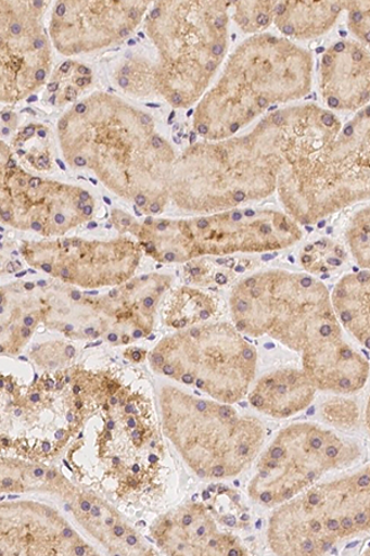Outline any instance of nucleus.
<instances>
[{
	"instance_id": "obj_1",
	"label": "nucleus",
	"mask_w": 370,
	"mask_h": 556,
	"mask_svg": "<svg viewBox=\"0 0 370 556\" xmlns=\"http://www.w3.org/2000/svg\"><path fill=\"white\" fill-rule=\"evenodd\" d=\"M230 308L243 336L268 337L299 354L319 391L349 396L362 390L370 366L346 339L331 292L308 273L268 270L234 287Z\"/></svg>"
},
{
	"instance_id": "obj_2",
	"label": "nucleus",
	"mask_w": 370,
	"mask_h": 556,
	"mask_svg": "<svg viewBox=\"0 0 370 556\" xmlns=\"http://www.w3.org/2000/svg\"><path fill=\"white\" fill-rule=\"evenodd\" d=\"M308 103L278 110L245 137L196 149L177 167L176 201L193 211H230L278 190Z\"/></svg>"
},
{
	"instance_id": "obj_3",
	"label": "nucleus",
	"mask_w": 370,
	"mask_h": 556,
	"mask_svg": "<svg viewBox=\"0 0 370 556\" xmlns=\"http://www.w3.org/2000/svg\"><path fill=\"white\" fill-rule=\"evenodd\" d=\"M267 536L277 555H370V464L276 507Z\"/></svg>"
},
{
	"instance_id": "obj_4",
	"label": "nucleus",
	"mask_w": 370,
	"mask_h": 556,
	"mask_svg": "<svg viewBox=\"0 0 370 556\" xmlns=\"http://www.w3.org/2000/svg\"><path fill=\"white\" fill-rule=\"evenodd\" d=\"M277 191L301 226L370 200V104L309 154L289 161Z\"/></svg>"
},
{
	"instance_id": "obj_5",
	"label": "nucleus",
	"mask_w": 370,
	"mask_h": 556,
	"mask_svg": "<svg viewBox=\"0 0 370 556\" xmlns=\"http://www.w3.org/2000/svg\"><path fill=\"white\" fill-rule=\"evenodd\" d=\"M160 403L165 433L200 478L238 477L264 445L260 420L241 416L228 403L197 399L170 386L162 389Z\"/></svg>"
},
{
	"instance_id": "obj_6",
	"label": "nucleus",
	"mask_w": 370,
	"mask_h": 556,
	"mask_svg": "<svg viewBox=\"0 0 370 556\" xmlns=\"http://www.w3.org/2000/svg\"><path fill=\"white\" fill-rule=\"evenodd\" d=\"M135 235L153 257L178 263L203 255L284 250L299 243L303 230L286 212L234 208L195 220L153 224L149 218Z\"/></svg>"
},
{
	"instance_id": "obj_7",
	"label": "nucleus",
	"mask_w": 370,
	"mask_h": 556,
	"mask_svg": "<svg viewBox=\"0 0 370 556\" xmlns=\"http://www.w3.org/2000/svg\"><path fill=\"white\" fill-rule=\"evenodd\" d=\"M221 89V136L239 131L277 104L311 92L314 59L292 40L259 35L234 53Z\"/></svg>"
},
{
	"instance_id": "obj_8",
	"label": "nucleus",
	"mask_w": 370,
	"mask_h": 556,
	"mask_svg": "<svg viewBox=\"0 0 370 556\" xmlns=\"http://www.w3.org/2000/svg\"><path fill=\"white\" fill-rule=\"evenodd\" d=\"M150 361L155 371L228 405L246 396L257 369L255 346L230 323L179 330L161 340Z\"/></svg>"
},
{
	"instance_id": "obj_9",
	"label": "nucleus",
	"mask_w": 370,
	"mask_h": 556,
	"mask_svg": "<svg viewBox=\"0 0 370 556\" xmlns=\"http://www.w3.org/2000/svg\"><path fill=\"white\" fill-rule=\"evenodd\" d=\"M359 457V444L335 430L306 421L288 426L260 455L250 482V497L276 508L318 485L329 473L354 465Z\"/></svg>"
},
{
	"instance_id": "obj_10",
	"label": "nucleus",
	"mask_w": 370,
	"mask_h": 556,
	"mask_svg": "<svg viewBox=\"0 0 370 556\" xmlns=\"http://www.w3.org/2000/svg\"><path fill=\"white\" fill-rule=\"evenodd\" d=\"M22 254L31 266L82 289H101L129 281L140 262V250L129 240L62 239L26 243Z\"/></svg>"
},
{
	"instance_id": "obj_11",
	"label": "nucleus",
	"mask_w": 370,
	"mask_h": 556,
	"mask_svg": "<svg viewBox=\"0 0 370 556\" xmlns=\"http://www.w3.org/2000/svg\"><path fill=\"white\" fill-rule=\"evenodd\" d=\"M2 191V220L43 236H58L93 214L92 197L80 188L42 181L29 186L30 177L16 168L7 169Z\"/></svg>"
},
{
	"instance_id": "obj_12",
	"label": "nucleus",
	"mask_w": 370,
	"mask_h": 556,
	"mask_svg": "<svg viewBox=\"0 0 370 556\" xmlns=\"http://www.w3.org/2000/svg\"><path fill=\"white\" fill-rule=\"evenodd\" d=\"M319 89L332 113L362 111L370 104V50L358 40L333 42L320 59Z\"/></svg>"
},
{
	"instance_id": "obj_13",
	"label": "nucleus",
	"mask_w": 370,
	"mask_h": 556,
	"mask_svg": "<svg viewBox=\"0 0 370 556\" xmlns=\"http://www.w3.org/2000/svg\"><path fill=\"white\" fill-rule=\"evenodd\" d=\"M318 391L303 367H282L259 379L248 399L259 414L284 419L308 408Z\"/></svg>"
},
{
	"instance_id": "obj_14",
	"label": "nucleus",
	"mask_w": 370,
	"mask_h": 556,
	"mask_svg": "<svg viewBox=\"0 0 370 556\" xmlns=\"http://www.w3.org/2000/svg\"><path fill=\"white\" fill-rule=\"evenodd\" d=\"M331 299L342 328L370 352V270L343 276Z\"/></svg>"
},
{
	"instance_id": "obj_15",
	"label": "nucleus",
	"mask_w": 370,
	"mask_h": 556,
	"mask_svg": "<svg viewBox=\"0 0 370 556\" xmlns=\"http://www.w3.org/2000/svg\"><path fill=\"white\" fill-rule=\"evenodd\" d=\"M342 13V2H279L273 23L288 40H312L328 34Z\"/></svg>"
},
{
	"instance_id": "obj_16",
	"label": "nucleus",
	"mask_w": 370,
	"mask_h": 556,
	"mask_svg": "<svg viewBox=\"0 0 370 556\" xmlns=\"http://www.w3.org/2000/svg\"><path fill=\"white\" fill-rule=\"evenodd\" d=\"M345 260V250L335 241L328 239L315 241L301 253L302 266L306 273L314 276L336 270Z\"/></svg>"
},
{
	"instance_id": "obj_17",
	"label": "nucleus",
	"mask_w": 370,
	"mask_h": 556,
	"mask_svg": "<svg viewBox=\"0 0 370 556\" xmlns=\"http://www.w3.org/2000/svg\"><path fill=\"white\" fill-rule=\"evenodd\" d=\"M345 240L357 265L370 270V204L352 214L345 229Z\"/></svg>"
},
{
	"instance_id": "obj_18",
	"label": "nucleus",
	"mask_w": 370,
	"mask_h": 556,
	"mask_svg": "<svg viewBox=\"0 0 370 556\" xmlns=\"http://www.w3.org/2000/svg\"><path fill=\"white\" fill-rule=\"evenodd\" d=\"M342 5L352 35L370 50V2H342Z\"/></svg>"
},
{
	"instance_id": "obj_19",
	"label": "nucleus",
	"mask_w": 370,
	"mask_h": 556,
	"mask_svg": "<svg viewBox=\"0 0 370 556\" xmlns=\"http://www.w3.org/2000/svg\"><path fill=\"white\" fill-rule=\"evenodd\" d=\"M321 414L330 425L348 427L355 426L359 417L356 403L337 394L323 403Z\"/></svg>"
},
{
	"instance_id": "obj_20",
	"label": "nucleus",
	"mask_w": 370,
	"mask_h": 556,
	"mask_svg": "<svg viewBox=\"0 0 370 556\" xmlns=\"http://www.w3.org/2000/svg\"><path fill=\"white\" fill-rule=\"evenodd\" d=\"M224 43L221 42H215L213 45V48H212V51H213V55L216 56V58H220L224 53Z\"/></svg>"
},
{
	"instance_id": "obj_21",
	"label": "nucleus",
	"mask_w": 370,
	"mask_h": 556,
	"mask_svg": "<svg viewBox=\"0 0 370 556\" xmlns=\"http://www.w3.org/2000/svg\"><path fill=\"white\" fill-rule=\"evenodd\" d=\"M365 424H366L368 433L370 434V394H369V399H368L366 410H365Z\"/></svg>"
},
{
	"instance_id": "obj_22",
	"label": "nucleus",
	"mask_w": 370,
	"mask_h": 556,
	"mask_svg": "<svg viewBox=\"0 0 370 556\" xmlns=\"http://www.w3.org/2000/svg\"><path fill=\"white\" fill-rule=\"evenodd\" d=\"M36 167L42 172V169H47L50 167V160L48 157H40L38 161H36Z\"/></svg>"
},
{
	"instance_id": "obj_23",
	"label": "nucleus",
	"mask_w": 370,
	"mask_h": 556,
	"mask_svg": "<svg viewBox=\"0 0 370 556\" xmlns=\"http://www.w3.org/2000/svg\"><path fill=\"white\" fill-rule=\"evenodd\" d=\"M225 25H227V20L224 16L216 17L214 22L215 29L221 31L225 29Z\"/></svg>"
},
{
	"instance_id": "obj_24",
	"label": "nucleus",
	"mask_w": 370,
	"mask_h": 556,
	"mask_svg": "<svg viewBox=\"0 0 370 556\" xmlns=\"http://www.w3.org/2000/svg\"><path fill=\"white\" fill-rule=\"evenodd\" d=\"M13 35H20L23 31V25L20 22H13L9 28Z\"/></svg>"
},
{
	"instance_id": "obj_25",
	"label": "nucleus",
	"mask_w": 370,
	"mask_h": 556,
	"mask_svg": "<svg viewBox=\"0 0 370 556\" xmlns=\"http://www.w3.org/2000/svg\"><path fill=\"white\" fill-rule=\"evenodd\" d=\"M170 102L174 103L175 105L182 104L183 96L178 93V92H176V93L171 94Z\"/></svg>"
},
{
	"instance_id": "obj_26",
	"label": "nucleus",
	"mask_w": 370,
	"mask_h": 556,
	"mask_svg": "<svg viewBox=\"0 0 370 556\" xmlns=\"http://www.w3.org/2000/svg\"><path fill=\"white\" fill-rule=\"evenodd\" d=\"M76 97H77V92L75 91V89L68 88L67 92L65 94L66 101H68V102L75 101Z\"/></svg>"
},
{
	"instance_id": "obj_27",
	"label": "nucleus",
	"mask_w": 370,
	"mask_h": 556,
	"mask_svg": "<svg viewBox=\"0 0 370 556\" xmlns=\"http://www.w3.org/2000/svg\"><path fill=\"white\" fill-rule=\"evenodd\" d=\"M34 132H35V128H34V127H33V125H31V127H28V128H26V129L23 131L22 137H23V139H24V140H25V139H29L30 137H33V136H34Z\"/></svg>"
},
{
	"instance_id": "obj_28",
	"label": "nucleus",
	"mask_w": 370,
	"mask_h": 556,
	"mask_svg": "<svg viewBox=\"0 0 370 556\" xmlns=\"http://www.w3.org/2000/svg\"><path fill=\"white\" fill-rule=\"evenodd\" d=\"M44 77H47V71H44V70L36 71L35 79L38 80V83H41V80H43Z\"/></svg>"
},
{
	"instance_id": "obj_29",
	"label": "nucleus",
	"mask_w": 370,
	"mask_h": 556,
	"mask_svg": "<svg viewBox=\"0 0 370 556\" xmlns=\"http://www.w3.org/2000/svg\"><path fill=\"white\" fill-rule=\"evenodd\" d=\"M67 7L65 3H60L56 8V14L58 16H63L66 14Z\"/></svg>"
},
{
	"instance_id": "obj_30",
	"label": "nucleus",
	"mask_w": 370,
	"mask_h": 556,
	"mask_svg": "<svg viewBox=\"0 0 370 556\" xmlns=\"http://www.w3.org/2000/svg\"><path fill=\"white\" fill-rule=\"evenodd\" d=\"M197 132L202 134V136H206V134L209 132V127H207L206 124H200L197 125Z\"/></svg>"
},
{
	"instance_id": "obj_31",
	"label": "nucleus",
	"mask_w": 370,
	"mask_h": 556,
	"mask_svg": "<svg viewBox=\"0 0 370 556\" xmlns=\"http://www.w3.org/2000/svg\"><path fill=\"white\" fill-rule=\"evenodd\" d=\"M89 83H90V78H88V77L78 78L76 80V85L78 87H84V86L88 85Z\"/></svg>"
},
{
	"instance_id": "obj_32",
	"label": "nucleus",
	"mask_w": 370,
	"mask_h": 556,
	"mask_svg": "<svg viewBox=\"0 0 370 556\" xmlns=\"http://www.w3.org/2000/svg\"><path fill=\"white\" fill-rule=\"evenodd\" d=\"M216 68V62L215 61H207L205 64V71L213 72Z\"/></svg>"
},
{
	"instance_id": "obj_33",
	"label": "nucleus",
	"mask_w": 370,
	"mask_h": 556,
	"mask_svg": "<svg viewBox=\"0 0 370 556\" xmlns=\"http://www.w3.org/2000/svg\"><path fill=\"white\" fill-rule=\"evenodd\" d=\"M140 121H141V124H142V125H150V124L152 123V119H151V118H150V116H149V115H146V114H142V115L140 116Z\"/></svg>"
},
{
	"instance_id": "obj_34",
	"label": "nucleus",
	"mask_w": 370,
	"mask_h": 556,
	"mask_svg": "<svg viewBox=\"0 0 370 556\" xmlns=\"http://www.w3.org/2000/svg\"><path fill=\"white\" fill-rule=\"evenodd\" d=\"M76 113L78 114H84L86 113L87 111V105L85 103H79L77 106H76Z\"/></svg>"
},
{
	"instance_id": "obj_35",
	"label": "nucleus",
	"mask_w": 370,
	"mask_h": 556,
	"mask_svg": "<svg viewBox=\"0 0 370 556\" xmlns=\"http://www.w3.org/2000/svg\"><path fill=\"white\" fill-rule=\"evenodd\" d=\"M44 47V40L43 39H38V40H35L34 41V48L36 50H40Z\"/></svg>"
},
{
	"instance_id": "obj_36",
	"label": "nucleus",
	"mask_w": 370,
	"mask_h": 556,
	"mask_svg": "<svg viewBox=\"0 0 370 556\" xmlns=\"http://www.w3.org/2000/svg\"><path fill=\"white\" fill-rule=\"evenodd\" d=\"M129 16H130V20H131V21H133V22H135V21H138L139 12H138V11H135V9H131Z\"/></svg>"
},
{
	"instance_id": "obj_37",
	"label": "nucleus",
	"mask_w": 370,
	"mask_h": 556,
	"mask_svg": "<svg viewBox=\"0 0 370 556\" xmlns=\"http://www.w3.org/2000/svg\"><path fill=\"white\" fill-rule=\"evenodd\" d=\"M48 89H49V92H51V93L56 92L58 89H59V84L58 83H52V84L49 85Z\"/></svg>"
},
{
	"instance_id": "obj_38",
	"label": "nucleus",
	"mask_w": 370,
	"mask_h": 556,
	"mask_svg": "<svg viewBox=\"0 0 370 556\" xmlns=\"http://www.w3.org/2000/svg\"><path fill=\"white\" fill-rule=\"evenodd\" d=\"M78 72H79L80 75H86V76L90 75V70L85 67V66H80L78 68Z\"/></svg>"
},
{
	"instance_id": "obj_39",
	"label": "nucleus",
	"mask_w": 370,
	"mask_h": 556,
	"mask_svg": "<svg viewBox=\"0 0 370 556\" xmlns=\"http://www.w3.org/2000/svg\"><path fill=\"white\" fill-rule=\"evenodd\" d=\"M119 84H120V86H122L123 88H126V87H128V86H129V84H130V83H129V79H128V78H126V77H122V78L119 79Z\"/></svg>"
},
{
	"instance_id": "obj_40",
	"label": "nucleus",
	"mask_w": 370,
	"mask_h": 556,
	"mask_svg": "<svg viewBox=\"0 0 370 556\" xmlns=\"http://www.w3.org/2000/svg\"><path fill=\"white\" fill-rule=\"evenodd\" d=\"M161 15V11L160 9H153L152 13H151V17L152 20H157V17Z\"/></svg>"
},
{
	"instance_id": "obj_41",
	"label": "nucleus",
	"mask_w": 370,
	"mask_h": 556,
	"mask_svg": "<svg viewBox=\"0 0 370 556\" xmlns=\"http://www.w3.org/2000/svg\"><path fill=\"white\" fill-rule=\"evenodd\" d=\"M71 67H72V64H71V62H69V61H67V62H65V64H63V65L61 66V71H62V72H68Z\"/></svg>"
},
{
	"instance_id": "obj_42",
	"label": "nucleus",
	"mask_w": 370,
	"mask_h": 556,
	"mask_svg": "<svg viewBox=\"0 0 370 556\" xmlns=\"http://www.w3.org/2000/svg\"><path fill=\"white\" fill-rule=\"evenodd\" d=\"M2 118H3L4 122H9V121H11L12 115H11V113H5V114L2 115Z\"/></svg>"
},
{
	"instance_id": "obj_43",
	"label": "nucleus",
	"mask_w": 370,
	"mask_h": 556,
	"mask_svg": "<svg viewBox=\"0 0 370 556\" xmlns=\"http://www.w3.org/2000/svg\"><path fill=\"white\" fill-rule=\"evenodd\" d=\"M122 72H123V75H124V76H128V75L130 74V72H131V71H130V68H129V67H124Z\"/></svg>"
},
{
	"instance_id": "obj_44",
	"label": "nucleus",
	"mask_w": 370,
	"mask_h": 556,
	"mask_svg": "<svg viewBox=\"0 0 370 556\" xmlns=\"http://www.w3.org/2000/svg\"><path fill=\"white\" fill-rule=\"evenodd\" d=\"M130 34L129 29H123L120 33L122 38H125V36H128Z\"/></svg>"
},
{
	"instance_id": "obj_45",
	"label": "nucleus",
	"mask_w": 370,
	"mask_h": 556,
	"mask_svg": "<svg viewBox=\"0 0 370 556\" xmlns=\"http://www.w3.org/2000/svg\"><path fill=\"white\" fill-rule=\"evenodd\" d=\"M50 101H51V103H55V101H56V96L51 97V100H50Z\"/></svg>"
},
{
	"instance_id": "obj_46",
	"label": "nucleus",
	"mask_w": 370,
	"mask_h": 556,
	"mask_svg": "<svg viewBox=\"0 0 370 556\" xmlns=\"http://www.w3.org/2000/svg\"><path fill=\"white\" fill-rule=\"evenodd\" d=\"M34 101H36V97H31L28 102H34Z\"/></svg>"
},
{
	"instance_id": "obj_47",
	"label": "nucleus",
	"mask_w": 370,
	"mask_h": 556,
	"mask_svg": "<svg viewBox=\"0 0 370 556\" xmlns=\"http://www.w3.org/2000/svg\"><path fill=\"white\" fill-rule=\"evenodd\" d=\"M149 106H153V108H158L160 105L158 104H149Z\"/></svg>"
},
{
	"instance_id": "obj_48",
	"label": "nucleus",
	"mask_w": 370,
	"mask_h": 556,
	"mask_svg": "<svg viewBox=\"0 0 370 556\" xmlns=\"http://www.w3.org/2000/svg\"><path fill=\"white\" fill-rule=\"evenodd\" d=\"M133 43H135V41H133V40H130V41H129V45H133Z\"/></svg>"
}]
</instances>
